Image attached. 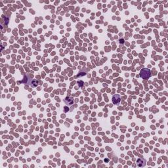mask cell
<instances>
[{
  "instance_id": "obj_1",
  "label": "cell",
  "mask_w": 168,
  "mask_h": 168,
  "mask_svg": "<svg viewBox=\"0 0 168 168\" xmlns=\"http://www.w3.org/2000/svg\"><path fill=\"white\" fill-rule=\"evenodd\" d=\"M140 76L143 79H148L151 76L150 70L149 69H147V68H143L140 70Z\"/></svg>"
},
{
  "instance_id": "obj_2",
  "label": "cell",
  "mask_w": 168,
  "mask_h": 168,
  "mask_svg": "<svg viewBox=\"0 0 168 168\" xmlns=\"http://www.w3.org/2000/svg\"><path fill=\"white\" fill-rule=\"evenodd\" d=\"M121 102V97L120 95L116 94L112 97V102L115 105H118Z\"/></svg>"
},
{
  "instance_id": "obj_3",
  "label": "cell",
  "mask_w": 168,
  "mask_h": 168,
  "mask_svg": "<svg viewBox=\"0 0 168 168\" xmlns=\"http://www.w3.org/2000/svg\"><path fill=\"white\" fill-rule=\"evenodd\" d=\"M146 160L143 158H139L138 160H137V165L139 166V167H144L146 166Z\"/></svg>"
},
{
  "instance_id": "obj_4",
  "label": "cell",
  "mask_w": 168,
  "mask_h": 168,
  "mask_svg": "<svg viewBox=\"0 0 168 168\" xmlns=\"http://www.w3.org/2000/svg\"><path fill=\"white\" fill-rule=\"evenodd\" d=\"M64 102L66 103V105H72L74 103V99L72 97H67L64 98Z\"/></svg>"
},
{
  "instance_id": "obj_5",
  "label": "cell",
  "mask_w": 168,
  "mask_h": 168,
  "mask_svg": "<svg viewBox=\"0 0 168 168\" xmlns=\"http://www.w3.org/2000/svg\"><path fill=\"white\" fill-rule=\"evenodd\" d=\"M38 85V80H36V79H34V80L32 81V82L30 83V85L32 86V87H36Z\"/></svg>"
}]
</instances>
